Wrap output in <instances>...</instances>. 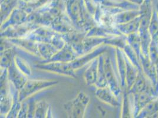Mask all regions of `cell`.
Returning <instances> with one entry per match:
<instances>
[{
	"label": "cell",
	"instance_id": "obj_2",
	"mask_svg": "<svg viewBox=\"0 0 158 118\" xmlns=\"http://www.w3.org/2000/svg\"><path fill=\"white\" fill-rule=\"evenodd\" d=\"M134 104H135V116L137 117L139 113L148 105L151 102L157 97L149 93L143 92L134 94Z\"/></svg>",
	"mask_w": 158,
	"mask_h": 118
},
{
	"label": "cell",
	"instance_id": "obj_3",
	"mask_svg": "<svg viewBox=\"0 0 158 118\" xmlns=\"http://www.w3.org/2000/svg\"><path fill=\"white\" fill-rule=\"evenodd\" d=\"M158 112V99H154L140 111L137 116L138 118H149Z\"/></svg>",
	"mask_w": 158,
	"mask_h": 118
},
{
	"label": "cell",
	"instance_id": "obj_5",
	"mask_svg": "<svg viewBox=\"0 0 158 118\" xmlns=\"http://www.w3.org/2000/svg\"><path fill=\"white\" fill-rule=\"evenodd\" d=\"M127 1L132 4L136 5L137 6H140L145 0H127Z\"/></svg>",
	"mask_w": 158,
	"mask_h": 118
},
{
	"label": "cell",
	"instance_id": "obj_8",
	"mask_svg": "<svg viewBox=\"0 0 158 118\" xmlns=\"http://www.w3.org/2000/svg\"><path fill=\"white\" fill-rule=\"evenodd\" d=\"M157 1H158V0H157Z\"/></svg>",
	"mask_w": 158,
	"mask_h": 118
},
{
	"label": "cell",
	"instance_id": "obj_6",
	"mask_svg": "<svg viewBox=\"0 0 158 118\" xmlns=\"http://www.w3.org/2000/svg\"><path fill=\"white\" fill-rule=\"evenodd\" d=\"M155 3H156V9H157V11H158V2L157 0H156V2Z\"/></svg>",
	"mask_w": 158,
	"mask_h": 118
},
{
	"label": "cell",
	"instance_id": "obj_9",
	"mask_svg": "<svg viewBox=\"0 0 158 118\" xmlns=\"http://www.w3.org/2000/svg\"></svg>",
	"mask_w": 158,
	"mask_h": 118
},
{
	"label": "cell",
	"instance_id": "obj_1",
	"mask_svg": "<svg viewBox=\"0 0 158 118\" xmlns=\"http://www.w3.org/2000/svg\"><path fill=\"white\" fill-rule=\"evenodd\" d=\"M139 61L143 72L158 91V74L156 66L152 61L149 55L146 56L142 53Z\"/></svg>",
	"mask_w": 158,
	"mask_h": 118
},
{
	"label": "cell",
	"instance_id": "obj_7",
	"mask_svg": "<svg viewBox=\"0 0 158 118\" xmlns=\"http://www.w3.org/2000/svg\"><path fill=\"white\" fill-rule=\"evenodd\" d=\"M157 98H158V97H157Z\"/></svg>",
	"mask_w": 158,
	"mask_h": 118
},
{
	"label": "cell",
	"instance_id": "obj_4",
	"mask_svg": "<svg viewBox=\"0 0 158 118\" xmlns=\"http://www.w3.org/2000/svg\"><path fill=\"white\" fill-rule=\"evenodd\" d=\"M149 31L151 35L152 39L157 42L158 37V13L156 3L153 10L151 20L149 23Z\"/></svg>",
	"mask_w": 158,
	"mask_h": 118
}]
</instances>
